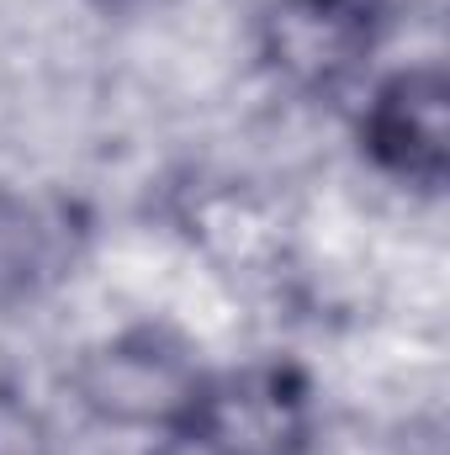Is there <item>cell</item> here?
<instances>
[{"instance_id":"cell-3","label":"cell","mask_w":450,"mask_h":455,"mask_svg":"<svg viewBox=\"0 0 450 455\" xmlns=\"http://www.w3.org/2000/svg\"><path fill=\"white\" fill-rule=\"evenodd\" d=\"M313 440V397L292 365L213 371L186 445L202 455H302Z\"/></svg>"},{"instance_id":"cell-5","label":"cell","mask_w":450,"mask_h":455,"mask_svg":"<svg viewBox=\"0 0 450 455\" xmlns=\"http://www.w3.org/2000/svg\"><path fill=\"white\" fill-rule=\"evenodd\" d=\"M53 270V228L37 202L0 186V307H21Z\"/></svg>"},{"instance_id":"cell-6","label":"cell","mask_w":450,"mask_h":455,"mask_svg":"<svg viewBox=\"0 0 450 455\" xmlns=\"http://www.w3.org/2000/svg\"><path fill=\"white\" fill-rule=\"evenodd\" d=\"M0 455H59L53 424L21 392H0Z\"/></svg>"},{"instance_id":"cell-2","label":"cell","mask_w":450,"mask_h":455,"mask_svg":"<svg viewBox=\"0 0 450 455\" xmlns=\"http://www.w3.org/2000/svg\"><path fill=\"white\" fill-rule=\"evenodd\" d=\"M376 48H382L376 0H270L260 16L265 69L302 96H339L371 69Z\"/></svg>"},{"instance_id":"cell-1","label":"cell","mask_w":450,"mask_h":455,"mask_svg":"<svg viewBox=\"0 0 450 455\" xmlns=\"http://www.w3.org/2000/svg\"><path fill=\"white\" fill-rule=\"evenodd\" d=\"M69 397L75 408L112 429V435H159L186 440L191 419L207 397L213 371L175 329L133 323L91 339L69 360Z\"/></svg>"},{"instance_id":"cell-4","label":"cell","mask_w":450,"mask_h":455,"mask_svg":"<svg viewBox=\"0 0 450 455\" xmlns=\"http://www.w3.org/2000/svg\"><path fill=\"white\" fill-rule=\"evenodd\" d=\"M360 148L382 175L435 191L450 170L446 64H403L382 75L360 107Z\"/></svg>"}]
</instances>
